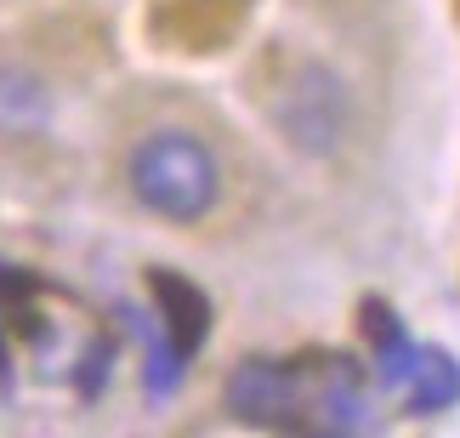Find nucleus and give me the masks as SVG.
Listing matches in <instances>:
<instances>
[{"label": "nucleus", "instance_id": "nucleus-1", "mask_svg": "<svg viewBox=\"0 0 460 438\" xmlns=\"http://www.w3.org/2000/svg\"><path fill=\"white\" fill-rule=\"evenodd\" d=\"M131 194L143 211L165 222H199L222 200V165L199 137L154 131L131 154Z\"/></svg>", "mask_w": 460, "mask_h": 438}, {"label": "nucleus", "instance_id": "nucleus-2", "mask_svg": "<svg viewBox=\"0 0 460 438\" xmlns=\"http://www.w3.org/2000/svg\"><path fill=\"white\" fill-rule=\"evenodd\" d=\"M268 114L279 137H285L290 148L313 154V160H324L347 143V126H352V103H347V85L335 68L324 63H290L285 75H279L273 97H268Z\"/></svg>", "mask_w": 460, "mask_h": 438}, {"label": "nucleus", "instance_id": "nucleus-3", "mask_svg": "<svg viewBox=\"0 0 460 438\" xmlns=\"http://www.w3.org/2000/svg\"><path fill=\"white\" fill-rule=\"evenodd\" d=\"M227 410L244 427H273V433H302L307 427V393H302V364L285 359H244L227 376Z\"/></svg>", "mask_w": 460, "mask_h": 438}, {"label": "nucleus", "instance_id": "nucleus-4", "mask_svg": "<svg viewBox=\"0 0 460 438\" xmlns=\"http://www.w3.org/2000/svg\"><path fill=\"white\" fill-rule=\"evenodd\" d=\"M302 393H307V433H358L369 416L364 371L341 353H318L302 364Z\"/></svg>", "mask_w": 460, "mask_h": 438}, {"label": "nucleus", "instance_id": "nucleus-5", "mask_svg": "<svg viewBox=\"0 0 460 438\" xmlns=\"http://www.w3.org/2000/svg\"><path fill=\"white\" fill-rule=\"evenodd\" d=\"M154 308H159V330L182 347V353L193 359L199 353V342L210 336V296L193 285V279H182V273H165L159 268L154 279Z\"/></svg>", "mask_w": 460, "mask_h": 438}, {"label": "nucleus", "instance_id": "nucleus-6", "mask_svg": "<svg viewBox=\"0 0 460 438\" xmlns=\"http://www.w3.org/2000/svg\"><path fill=\"white\" fill-rule=\"evenodd\" d=\"M403 405H410L415 416H438L460 405V364L449 353H432V347H420V364L410 376V388H403Z\"/></svg>", "mask_w": 460, "mask_h": 438}, {"label": "nucleus", "instance_id": "nucleus-7", "mask_svg": "<svg viewBox=\"0 0 460 438\" xmlns=\"http://www.w3.org/2000/svg\"><path fill=\"white\" fill-rule=\"evenodd\" d=\"M46 120V97H40V85H34L29 75H0V126H40Z\"/></svg>", "mask_w": 460, "mask_h": 438}, {"label": "nucleus", "instance_id": "nucleus-8", "mask_svg": "<svg viewBox=\"0 0 460 438\" xmlns=\"http://www.w3.org/2000/svg\"><path fill=\"white\" fill-rule=\"evenodd\" d=\"M364 330H369V342H376V347H386V342H398L403 336V325H398V313H386L381 302H364Z\"/></svg>", "mask_w": 460, "mask_h": 438}]
</instances>
